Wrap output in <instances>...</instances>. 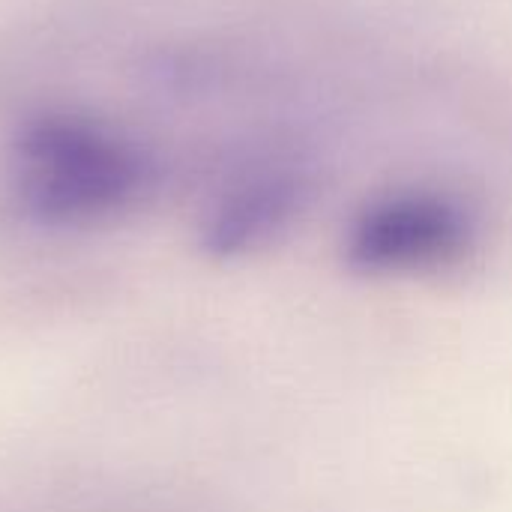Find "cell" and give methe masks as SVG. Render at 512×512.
<instances>
[{"mask_svg":"<svg viewBox=\"0 0 512 512\" xmlns=\"http://www.w3.org/2000/svg\"><path fill=\"white\" fill-rule=\"evenodd\" d=\"M153 183L150 159L126 138L75 117H48L18 144V195L30 216L84 225L135 204Z\"/></svg>","mask_w":512,"mask_h":512,"instance_id":"1","label":"cell"},{"mask_svg":"<svg viewBox=\"0 0 512 512\" xmlns=\"http://www.w3.org/2000/svg\"><path fill=\"white\" fill-rule=\"evenodd\" d=\"M474 243L477 219L456 195L396 189L354 216L345 258L366 276H414L459 264Z\"/></svg>","mask_w":512,"mask_h":512,"instance_id":"2","label":"cell"},{"mask_svg":"<svg viewBox=\"0 0 512 512\" xmlns=\"http://www.w3.org/2000/svg\"><path fill=\"white\" fill-rule=\"evenodd\" d=\"M309 180L288 165L234 183L207 219V246L219 255L249 252L276 237L300 213Z\"/></svg>","mask_w":512,"mask_h":512,"instance_id":"3","label":"cell"}]
</instances>
